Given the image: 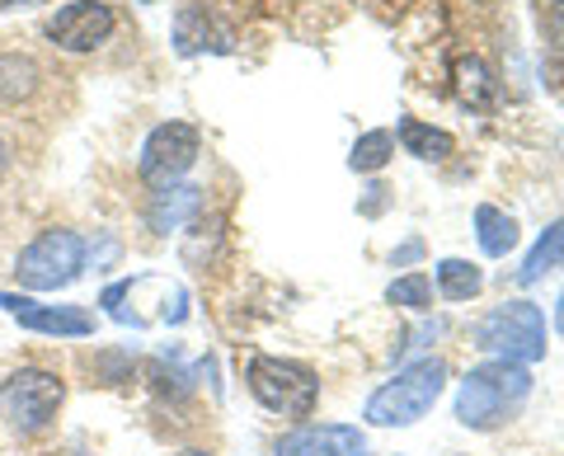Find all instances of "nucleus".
Returning a JSON list of instances; mask_svg holds the SVG:
<instances>
[{"instance_id":"nucleus-1","label":"nucleus","mask_w":564,"mask_h":456,"mask_svg":"<svg viewBox=\"0 0 564 456\" xmlns=\"http://www.w3.org/2000/svg\"><path fill=\"white\" fill-rule=\"evenodd\" d=\"M527 395H532V372L522 362L494 358L485 367H475V372H466V381L456 386V419L475 433H489L508 424L527 405Z\"/></svg>"},{"instance_id":"nucleus-2","label":"nucleus","mask_w":564,"mask_h":456,"mask_svg":"<svg viewBox=\"0 0 564 456\" xmlns=\"http://www.w3.org/2000/svg\"><path fill=\"white\" fill-rule=\"evenodd\" d=\"M443 391H447L443 358H419L410 367H400V372L386 381L372 400H367V424H377V428H410V424H419V419L437 405V395H443Z\"/></svg>"},{"instance_id":"nucleus-3","label":"nucleus","mask_w":564,"mask_h":456,"mask_svg":"<svg viewBox=\"0 0 564 456\" xmlns=\"http://www.w3.org/2000/svg\"><path fill=\"white\" fill-rule=\"evenodd\" d=\"M66 405V381L47 367H14L0 381V419L10 424L14 437H39L57 424Z\"/></svg>"},{"instance_id":"nucleus-4","label":"nucleus","mask_w":564,"mask_h":456,"mask_svg":"<svg viewBox=\"0 0 564 456\" xmlns=\"http://www.w3.org/2000/svg\"><path fill=\"white\" fill-rule=\"evenodd\" d=\"M475 348L499 362L532 367L545 358V315L536 302H503L475 325Z\"/></svg>"},{"instance_id":"nucleus-5","label":"nucleus","mask_w":564,"mask_h":456,"mask_svg":"<svg viewBox=\"0 0 564 456\" xmlns=\"http://www.w3.org/2000/svg\"><path fill=\"white\" fill-rule=\"evenodd\" d=\"M245 381L263 410H273L282 419H311L315 400H321V381L306 362L292 358H273V354H254L250 367H245Z\"/></svg>"},{"instance_id":"nucleus-6","label":"nucleus","mask_w":564,"mask_h":456,"mask_svg":"<svg viewBox=\"0 0 564 456\" xmlns=\"http://www.w3.org/2000/svg\"><path fill=\"white\" fill-rule=\"evenodd\" d=\"M80 273H85V240L66 231V226L39 231L14 259V278H20L24 292H62Z\"/></svg>"},{"instance_id":"nucleus-7","label":"nucleus","mask_w":564,"mask_h":456,"mask_svg":"<svg viewBox=\"0 0 564 456\" xmlns=\"http://www.w3.org/2000/svg\"><path fill=\"white\" fill-rule=\"evenodd\" d=\"M198 155H203V137L193 122H161V128H151V137L141 142L137 170H141V180H151V184H174L193 170Z\"/></svg>"},{"instance_id":"nucleus-8","label":"nucleus","mask_w":564,"mask_h":456,"mask_svg":"<svg viewBox=\"0 0 564 456\" xmlns=\"http://www.w3.org/2000/svg\"><path fill=\"white\" fill-rule=\"evenodd\" d=\"M0 311L10 321H20L29 335H47V339H90L95 335V315L85 306H57V302H39L33 292H0Z\"/></svg>"},{"instance_id":"nucleus-9","label":"nucleus","mask_w":564,"mask_h":456,"mask_svg":"<svg viewBox=\"0 0 564 456\" xmlns=\"http://www.w3.org/2000/svg\"><path fill=\"white\" fill-rule=\"evenodd\" d=\"M113 29H118L113 6H104V0H70V6H62L47 20V39L62 52H95L113 39Z\"/></svg>"},{"instance_id":"nucleus-10","label":"nucleus","mask_w":564,"mask_h":456,"mask_svg":"<svg viewBox=\"0 0 564 456\" xmlns=\"http://www.w3.org/2000/svg\"><path fill=\"white\" fill-rule=\"evenodd\" d=\"M367 437L352 424H302L278 443V456H362Z\"/></svg>"},{"instance_id":"nucleus-11","label":"nucleus","mask_w":564,"mask_h":456,"mask_svg":"<svg viewBox=\"0 0 564 456\" xmlns=\"http://www.w3.org/2000/svg\"><path fill=\"white\" fill-rule=\"evenodd\" d=\"M203 213V188L198 184H155L151 193V207H147V221H151V231H180V226H188L193 217Z\"/></svg>"},{"instance_id":"nucleus-12","label":"nucleus","mask_w":564,"mask_h":456,"mask_svg":"<svg viewBox=\"0 0 564 456\" xmlns=\"http://www.w3.org/2000/svg\"><path fill=\"white\" fill-rule=\"evenodd\" d=\"M174 47L184 57H193V52H231V29H221L198 0H188L174 14Z\"/></svg>"},{"instance_id":"nucleus-13","label":"nucleus","mask_w":564,"mask_h":456,"mask_svg":"<svg viewBox=\"0 0 564 456\" xmlns=\"http://www.w3.org/2000/svg\"><path fill=\"white\" fill-rule=\"evenodd\" d=\"M43 90V66L29 52H0V104L20 109Z\"/></svg>"},{"instance_id":"nucleus-14","label":"nucleus","mask_w":564,"mask_h":456,"mask_svg":"<svg viewBox=\"0 0 564 456\" xmlns=\"http://www.w3.org/2000/svg\"><path fill=\"white\" fill-rule=\"evenodd\" d=\"M475 240H480V250L489 259H503L518 245V221L508 213H499L494 203H480L475 207Z\"/></svg>"},{"instance_id":"nucleus-15","label":"nucleus","mask_w":564,"mask_h":456,"mask_svg":"<svg viewBox=\"0 0 564 456\" xmlns=\"http://www.w3.org/2000/svg\"><path fill=\"white\" fill-rule=\"evenodd\" d=\"M452 80H456V95H462V104H470V109H489V104L499 99V80H494V72L480 57H462V62H456Z\"/></svg>"},{"instance_id":"nucleus-16","label":"nucleus","mask_w":564,"mask_h":456,"mask_svg":"<svg viewBox=\"0 0 564 456\" xmlns=\"http://www.w3.org/2000/svg\"><path fill=\"white\" fill-rule=\"evenodd\" d=\"M555 264H564V221H551V226L541 231V240L532 245V254H527V264L518 269V283L532 287V283H541V278L551 273Z\"/></svg>"},{"instance_id":"nucleus-17","label":"nucleus","mask_w":564,"mask_h":456,"mask_svg":"<svg viewBox=\"0 0 564 456\" xmlns=\"http://www.w3.org/2000/svg\"><path fill=\"white\" fill-rule=\"evenodd\" d=\"M400 142H404V151H410V155H419V161H447V155L456 151L452 132L429 128V122H419V118L400 122Z\"/></svg>"},{"instance_id":"nucleus-18","label":"nucleus","mask_w":564,"mask_h":456,"mask_svg":"<svg viewBox=\"0 0 564 456\" xmlns=\"http://www.w3.org/2000/svg\"><path fill=\"white\" fill-rule=\"evenodd\" d=\"M437 287H443L447 302H470V296H480L485 273L466 264V259H443V264H437Z\"/></svg>"},{"instance_id":"nucleus-19","label":"nucleus","mask_w":564,"mask_h":456,"mask_svg":"<svg viewBox=\"0 0 564 456\" xmlns=\"http://www.w3.org/2000/svg\"><path fill=\"white\" fill-rule=\"evenodd\" d=\"M391 155H395V132L377 128V132H362L358 142H352L348 165L358 170V174H377V170H386V161H391Z\"/></svg>"},{"instance_id":"nucleus-20","label":"nucleus","mask_w":564,"mask_h":456,"mask_svg":"<svg viewBox=\"0 0 564 456\" xmlns=\"http://www.w3.org/2000/svg\"><path fill=\"white\" fill-rule=\"evenodd\" d=\"M386 302L391 306H410V311H429L433 306V278L429 273H404L386 287Z\"/></svg>"},{"instance_id":"nucleus-21","label":"nucleus","mask_w":564,"mask_h":456,"mask_svg":"<svg viewBox=\"0 0 564 456\" xmlns=\"http://www.w3.org/2000/svg\"><path fill=\"white\" fill-rule=\"evenodd\" d=\"M551 39H555V47H564V0L551 10Z\"/></svg>"},{"instance_id":"nucleus-22","label":"nucleus","mask_w":564,"mask_h":456,"mask_svg":"<svg viewBox=\"0 0 564 456\" xmlns=\"http://www.w3.org/2000/svg\"><path fill=\"white\" fill-rule=\"evenodd\" d=\"M419 254H423V240H410V245H400L395 250V264H414Z\"/></svg>"},{"instance_id":"nucleus-23","label":"nucleus","mask_w":564,"mask_h":456,"mask_svg":"<svg viewBox=\"0 0 564 456\" xmlns=\"http://www.w3.org/2000/svg\"><path fill=\"white\" fill-rule=\"evenodd\" d=\"M6 10H29V6H43V0H0Z\"/></svg>"},{"instance_id":"nucleus-24","label":"nucleus","mask_w":564,"mask_h":456,"mask_svg":"<svg viewBox=\"0 0 564 456\" xmlns=\"http://www.w3.org/2000/svg\"><path fill=\"white\" fill-rule=\"evenodd\" d=\"M10 170V146H6V137H0V174Z\"/></svg>"},{"instance_id":"nucleus-25","label":"nucleus","mask_w":564,"mask_h":456,"mask_svg":"<svg viewBox=\"0 0 564 456\" xmlns=\"http://www.w3.org/2000/svg\"><path fill=\"white\" fill-rule=\"evenodd\" d=\"M555 325H560V335H564V296H560V306H555Z\"/></svg>"},{"instance_id":"nucleus-26","label":"nucleus","mask_w":564,"mask_h":456,"mask_svg":"<svg viewBox=\"0 0 564 456\" xmlns=\"http://www.w3.org/2000/svg\"><path fill=\"white\" fill-rule=\"evenodd\" d=\"M180 456H207V452H180Z\"/></svg>"},{"instance_id":"nucleus-27","label":"nucleus","mask_w":564,"mask_h":456,"mask_svg":"<svg viewBox=\"0 0 564 456\" xmlns=\"http://www.w3.org/2000/svg\"><path fill=\"white\" fill-rule=\"evenodd\" d=\"M555 6H560V0H555Z\"/></svg>"}]
</instances>
